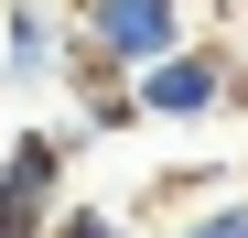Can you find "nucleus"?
<instances>
[{"label":"nucleus","mask_w":248,"mask_h":238,"mask_svg":"<svg viewBox=\"0 0 248 238\" xmlns=\"http://www.w3.org/2000/svg\"><path fill=\"white\" fill-rule=\"evenodd\" d=\"M65 11L44 0H0V87H65Z\"/></svg>","instance_id":"nucleus-4"},{"label":"nucleus","mask_w":248,"mask_h":238,"mask_svg":"<svg viewBox=\"0 0 248 238\" xmlns=\"http://www.w3.org/2000/svg\"><path fill=\"white\" fill-rule=\"evenodd\" d=\"M65 163H76L65 130H22L11 152H0V238H44V227H54V206H65Z\"/></svg>","instance_id":"nucleus-3"},{"label":"nucleus","mask_w":248,"mask_h":238,"mask_svg":"<svg viewBox=\"0 0 248 238\" xmlns=\"http://www.w3.org/2000/svg\"><path fill=\"white\" fill-rule=\"evenodd\" d=\"M227 76H237L227 44H173L162 65L130 76V98H140V119H162V130H205V119L227 108Z\"/></svg>","instance_id":"nucleus-2"},{"label":"nucleus","mask_w":248,"mask_h":238,"mask_svg":"<svg viewBox=\"0 0 248 238\" xmlns=\"http://www.w3.org/2000/svg\"><path fill=\"white\" fill-rule=\"evenodd\" d=\"M44 238H151V227H140V217H119V206H54Z\"/></svg>","instance_id":"nucleus-6"},{"label":"nucleus","mask_w":248,"mask_h":238,"mask_svg":"<svg viewBox=\"0 0 248 238\" xmlns=\"http://www.w3.org/2000/svg\"><path fill=\"white\" fill-rule=\"evenodd\" d=\"M227 108H237V119H248V54H237V76H227Z\"/></svg>","instance_id":"nucleus-7"},{"label":"nucleus","mask_w":248,"mask_h":238,"mask_svg":"<svg viewBox=\"0 0 248 238\" xmlns=\"http://www.w3.org/2000/svg\"><path fill=\"white\" fill-rule=\"evenodd\" d=\"M76 44H87L97 65H119V76H140V65H162L173 44H194V22H184V0H76Z\"/></svg>","instance_id":"nucleus-1"},{"label":"nucleus","mask_w":248,"mask_h":238,"mask_svg":"<svg viewBox=\"0 0 248 238\" xmlns=\"http://www.w3.org/2000/svg\"><path fill=\"white\" fill-rule=\"evenodd\" d=\"M151 238H248V195H205V206H184L173 227H151Z\"/></svg>","instance_id":"nucleus-5"}]
</instances>
